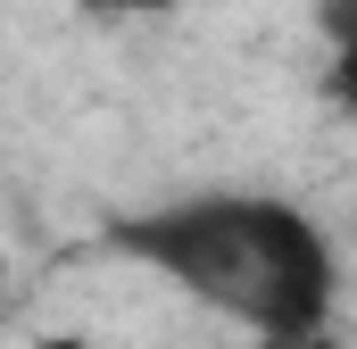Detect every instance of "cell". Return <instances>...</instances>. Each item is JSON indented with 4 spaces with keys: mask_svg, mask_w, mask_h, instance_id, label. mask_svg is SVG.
Segmentation results:
<instances>
[{
    "mask_svg": "<svg viewBox=\"0 0 357 349\" xmlns=\"http://www.w3.org/2000/svg\"><path fill=\"white\" fill-rule=\"evenodd\" d=\"M116 250L167 274L175 291H191L199 308L250 325L274 349L316 341L333 316V291H341L324 225L266 191H191L167 208L116 216Z\"/></svg>",
    "mask_w": 357,
    "mask_h": 349,
    "instance_id": "1",
    "label": "cell"
},
{
    "mask_svg": "<svg viewBox=\"0 0 357 349\" xmlns=\"http://www.w3.org/2000/svg\"><path fill=\"white\" fill-rule=\"evenodd\" d=\"M316 25H324V91H333V108H349L357 117V0H316Z\"/></svg>",
    "mask_w": 357,
    "mask_h": 349,
    "instance_id": "2",
    "label": "cell"
},
{
    "mask_svg": "<svg viewBox=\"0 0 357 349\" xmlns=\"http://www.w3.org/2000/svg\"><path fill=\"white\" fill-rule=\"evenodd\" d=\"M91 17H150V8H167V0H84Z\"/></svg>",
    "mask_w": 357,
    "mask_h": 349,
    "instance_id": "3",
    "label": "cell"
},
{
    "mask_svg": "<svg viewBox=\"0 0 357 349\" xmlns=\"http://www.w3.org/2000/svg\"><path fill=\"white\" fill-rule=\"evenodd\" d=\"M42 349H91V341H75V333H59V341H42Z\"/></svg>",
    "mask_w": 357,
    "mask_h": 349,
    "instance_id": "4",
    "label": "cell"
},
{
    "mask_svg": "<svg viewBox=\"0 0 357 349\" xmlns=\"http://www.w3.org/2000/svg\"><path fill=\"white\" fill-rule=\"evenodd\" d=\"M299 349H341V341H324V333H316V341H299Z\"/></svg>",
    "mask_w": 357,
    "mask_h": 349,
    "instance_id": "5",
    "label": "cell"
},
{
    "mask_svg": "<svg viewBox=\"0 0 357 349\" xmlns=\"http://www.w3.org/2000/svg\"><path fill=\"white\" fill-rule=\"evenodd\" d=\"M0 283H8V266H0Z\"/></svg>",
    "mask_w": 357,
    "mask_h": 349,
    "instance_id": "6",
    "label": "cell"
}]
</instances>
